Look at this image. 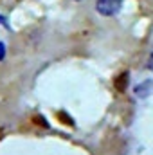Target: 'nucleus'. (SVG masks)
Masks as SVG:
<instances>
[{
    "instance_id": "f257e3e1",
    "label": "nucleus",
    "mask_w": 153,
    "mask_h": 155,
    "mask_svg": "<svg viewBox=\"0 0 153 155\" xmlns=\"http://www.w3.org/2000/svg\"><path fill=\"white\" fill-rule=\"evenodd\" d=\"M121 5H122V0H97L96 2V9L103 16H112L115 13H119Z\"/></svg>"
},
{
    "instance_id": "f03ea898",
    "label": "nucleus",
    "mask_w": 153,
    "mask_h": 155,
    "mask_svg": "<svg viewBox=\"0 0 153 155\" xmlns=\"http://www.w3.org/2000/svg\"><path fill=\"white\" fill-rule=\"evenodd\" d=\"M135 92H137V96H139V97L150 96V94L153 92V81H144V83H141V85L135 88Z\"/></svg>"
},
{
    "instance_id": "7ed1b4c3",
    "label": "nucleus",
    "mask_w": 153,
    "mask_h": 155,
    "mask_svg": "<svg viewBox=\"0 0 153 155\" xmlns=\"http://www.w3.org/2000/svg\"><path fill=\"white\" fill-rule=\"evenodd\" d=\"M115 88H117V92H124L126 90V87H128V72H122L121 76L115 78Z\"/></svg>"
},
{
    "instance_id": "20e7f679",
    "label": "nucleus",
    "mask_w": 153,
    "mask_h": 155,
    "mask_svg": "<svg viewBox=\"0 0 153 155\" xmlns=\"http://www.w3.org/2000/svg\"><path fill=\"white\" fill-rule=\"evenodd\" d=\"M58 116H60V117H61V119H63L61 123H67V124H74V123L70 121V117H69V116H63V114H58Z\"/></svg>"
},
{
    "instance_id": "39448f33",
    "label": "nucleus",
    "mask_w": 153,
    "mask_h": 155,
    "mask_svg": "<svg viewBox=\"0 0 153 155\" xmlns=\"http://www.w3.org/2000/svg\"><path fill=\"white\" fill-rule=\"evenodd\" d=\"M4 51H5V49H4V43H0V60L4 58Z\"/></svg>"
},
{
    "instance_id": "423d86ee",
    "label": "nucleus",
    "mask_w": 153,
    "mask_h": 155,
    "mask_svg": "<svg viewBox=\"0 0 153 155\" xmlns=\"http://www.w3.org/2000/svg\"><path fill=\"white\" fill-rule=\"evenodd\" d=\"M148 67L153 71V54H151V58H150V65H148Z\"/></svg>"
}]
</instances>
